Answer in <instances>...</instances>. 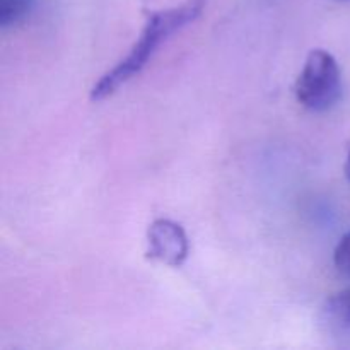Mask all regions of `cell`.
<instances>
[{
	"instance_id": "1",
	"label": "cell",
	"mask_w": 350,
	"mask_h": 350,
	"mask_svg": "<svg viewBox=\"0 0 350 350\" xmlns=\"http://www.w3.org/2000/svg\"><path fill=\"white\" fill-rule=\"evenodd\" d=\"M207 0H185L176 7L157 10L149 14L147 23L140 33L139 40L132 46L125 58L118 62L111 70L106 72L91 89L92 101H103L115 94L123 84L132 81L144 70L150 58L154 57L161 44L170 40L174 33L195 23L204 12Z\"/></svg>"
},
{
	"instance_id": "2",
	"label": "cell",
	"mask_w": 350,
	"mask_h": 350,
	"mask_svg": "<svg viewBox=\"0 0 350 350\" xmlns=\"http://www.w3.org/2000/svg\"><path fill=\"white\" fill-rule=\"evenodd\" d=\"M296 99L303 108L323 113L342 98V72L338 62L327 50H311L296 81Z\"/></svg>"
},
{
	"instance_id": "3",
	"label": "cell",
	"mask_w": 350,
	"mask_h": 350,
	"mask_svg": "<svg viewBox=\"0 0 350 350\" xmlns=\"http://www.w3.org/2000/svg\"><path fill=\"white\" fill-rule=\"evenodd\" d=\"M185 229L171 219H156L147 229V256L170 267L183 265L188 258Z\"/></svg>"
},
{
	"instance_id": "4",
	"label": "cell",
	"mask_w": 350,
	"mask_h": 350,
	"mask_svg": "<svg viewBox=\"0 0 350 350\" xmlns=\"http://www.w3.org/2000/svg\"><path fill=\"white\" fill-rule=\"evenodd\" d=\"M321 323L330 337L350 347V287L325 301Z\"/></svg>"
},
{
	"instance_id": "5",
	"label": "cell",
	"mask_w": 350,
	"mask_h": 350,
	"mask_svg": "<svg viewBox=\"0 0 350 350\" xmlns=\"http://www.w3.org/2000/svg\"><path fill=\"white\" fill-rule=\"evenodd\" d=\"M36 0H0V26L10 27L33 12Z\"/></svg>"
},
{
	"instance_id": "6",
	"label": "cell",
	"mask_w": 350,
	"mask_h": 350,
	"mask_svg": "<svg viewBox=\"0 0 350 350\" xmlns=\"http://www.w3.org/2000/svg\"><path fill=\"white\" fill-rule=\"evenodd\" d=\"M334 263L342 275L350 279V231L338 241L334 252Z\"/></svg>"
},
{
	"instance_id": "7",
	"label": "cell",
	"mask_w": 350,
	"mask_h": 350,
	"mask_svg": "<svg viewBox=\"0 0 350 350\" xmlns=\"http://www.w3.org/2000/svg\"><path fill=\"white\" fill-rule=\"evenodd\" d=\"M344 171H345V176H347V180L350 181V147H349V152H347V159H345Z\"/></svg>"
}]
</instances>
